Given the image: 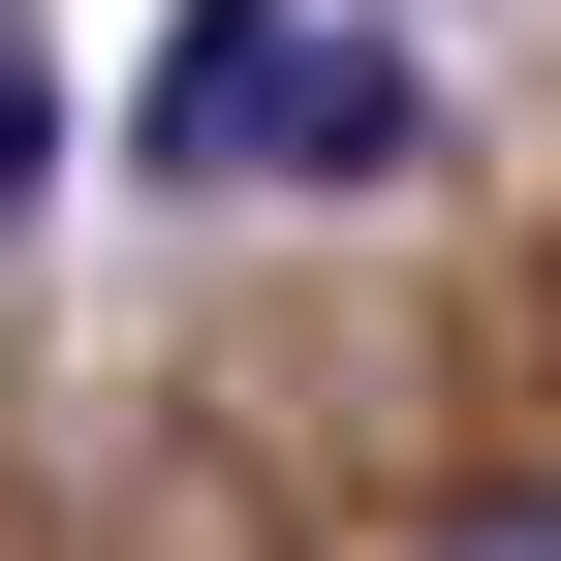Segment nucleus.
<instances>
[{
	"mask_svg": "<svg viewBox=\"0 0 561 561\" xmlns=\"http://www.w3.org/2000/svg\"><path fill=\"white\" fill-rule=\"evenodd\" d=\"M125 157L157 187H405L437 157V62L375 0H187V62L125 94Z\"/></svg>",
	"mask_w": 561,
	"mask_h": 561,
	"instance_id": "1",
	"label": "nucleus"
},
{
	"mask_svg": "<svg viewBox=\"0 0 561 561\" xmlns=\"http://www.w3.org/2000/svg\"><path fill=\"white\" fill-rule=\"evenodd\" d=\"M405 561H561V468H500V500H437Z\"/></svg>",
	"mask_w": 561,
	"mask_h": 561,
	"instance_id": "3",
	"label": "nucleus"
},
{
	"mask_svg": "<svg viewBox=\"0 0 561 561\" xmlns=\"http://www.w3.org/2000/svg\"><path fill=\"white\" fill-rule=\"evenodd\" d=\"M62 187V62H32V0H0V219Z\"/></svg>",
	"mask_w": 561,
	"mask_h": 561,
	"instance_id": "2",
	"label": "nucleus"
}]
</instances>
